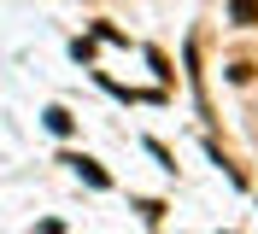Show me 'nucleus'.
I'll use <instances>...</instances> for the list:
<instances>
[{"mask_svg": "<svg viewBox=\"0 0 258 234\" xmlns=\"http://www.w3.org/2000/svg\"><path fill=\"white\" fill-rule=\"evenodd\" d=\"M71 164H77V170H82V176H88V182H94V187H106V170H100L94 158H71Z\"/></svg>", "mask_w": 258, "mask_h": 234, "instance_id": "f257e3e1", "label": "nucleus"}, {"mask_svg": "<svg viewBox=\"0 0 258 234\" xmlns=\"http://www.w3.org/2000/svg\"><path fill=\"white\" fill-rule=\"evenodd\" d=\"M47 129H53V135H71V117H64V111L53 106V111H47Z\"/></svg>", "mask_w": 258, "mask_h": 234, "instance_id": "f03ea898", "label": "nucleus"}]
</instances>
